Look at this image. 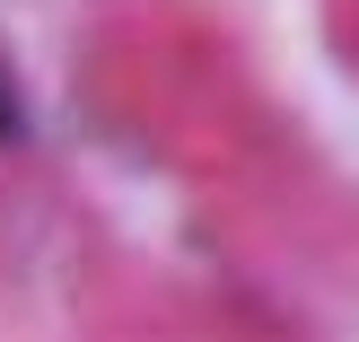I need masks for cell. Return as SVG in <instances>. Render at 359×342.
<instances>
[{
  "label": "cell",
  "instance_id": "1",
  "mask_svg": "<svg viewBox=\"0 0 359 342\" xmlns=\"http://www.w3.org/2000/svg\"><path fill=\"white\" fill-rule=\"evenodd\" d=\"M18 132V97H9V79H0V140Z\"/></svg>",
  "mask_w": 359,
  "mask_h": 342
}]
</instances>
